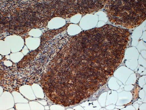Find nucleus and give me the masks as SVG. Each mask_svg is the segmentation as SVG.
<instances>
[{
    "label": "nucleus",
    "instance_id": "f257e3e1",
    "mask_svg": "<svg viewBox=\"0 0 146 110\" xmlns=\"http://www.w3.org/2000/svg\"><path fill=\"white\" fill-rule=\"evenodd\" d=\"M105 11L109 21L127 28L135 27L145 21L146 1H108Z\"/></svg>",
    "mask_w": 146,
    "mask_h": 110
}]
</instances>
